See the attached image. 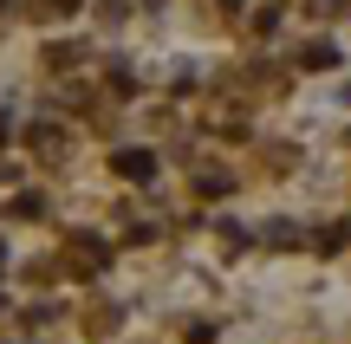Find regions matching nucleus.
I'll use <instances>...</instances> for the list:
<instances>
[{"mask_svg":"<svg viewBox=\"0 0 351 344\" xmlns=\"http://www.w3.org/2000/svg\"><path fill=\"white\" fill-rule=\"evenodd\" d=\"M111 169H117L124 182H150V176H156V156H150V150H117Z\"/></svg>","mask_w":351,"mask_h":344,"instance_id":"1","label":"nucleus"},{"mask_svg":"<svg viewBox=\"0 0 351 344\" xmlns=\"http://www.w3.org/2000/svg\"><path fill=\"white\" fill-rule=\"evenodd\" d=\"M332 59H339V46H326V39H313V46L300 52V65H306V72H326Z\"/></svg>","mask_w":351,"mask_h":344,"instance_id":"2","label":"nucleus"}]
</instances>
